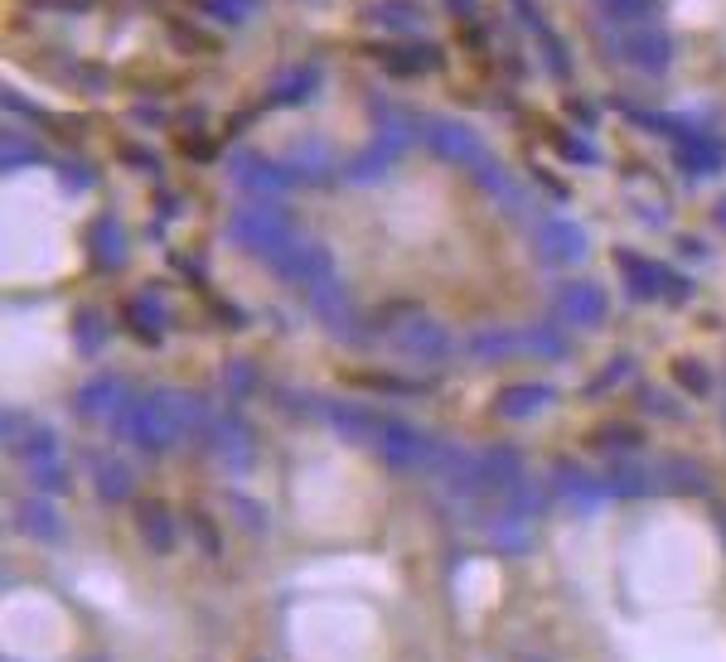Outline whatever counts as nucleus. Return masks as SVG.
I'll use <instances>...</instances> for the list:
<instances>
[{
	"instance_id": "obj_1",
	"label": "nucleus",
	"mask_w": 726,
	"mask_h": 662,
	"mask_svg": "<svg viewBox=\"0 0 726 662\" xmlns=\"http://www.w3.org/2000/svg\"><path fill=\"white\" fill-rule=\"evenodd\" d=\"M228 237L243 251H257V257L276 261L296 242V228H290V214L276 198H247V204H237L228 214Z\"/></svg>"
},
{
	"instance_id": "obj_2",
	"label": "nucleus",
	"mask_w": 726,
	"mask_h": 662,
	"mask_svg": "<svg viewBox=\"0 0 726 662\" xmlns=\"http://www.w3.org/2000/svg\"><path fill=\"white\" fill-rule=\"evenodd\" d=\"M374 449L392 474H421V469H431V459H436L431 435L421 426H412V421H398V416H382V431H378Z\"/></svg>"
},
{
	"instance_id": "obj_3",
	"label": "nucleus",
	"mask_w": 726,
	"mask_h": 662,
	"mask_svg": "<svg viewBox=\"0 0 726 662\" xmlns=\"http://www.w3.org/2000/svg\"><path fill=\"white\" fill-rule=\"evenodd\" d=\"M615 267L625 271V286L635 300H658V296H673V300H688L693 286L688 276H673L668 267H658L650 257H635V251H615Z\"/></svg>"
},
{
	"instance_id": "obj_4",
	"label": "nucleus",
	"mask_w": 726,
	"mask_h": 662,
	"mask_svg": "<svg viewBox=\"0 0 726 662\" xmlns=\"http://www.w3.org/2000/svg\"><path fill=\"white\" fill-rule=\"evenodd\" d=\"M204 445H208V455H214L223 469H233V474H243L247 465H253V455H257L253 431H247L243 416H233V412H214V416H208Z\"/></svg>"
},
{
	"instance_id": "obj_5",
	"label": "nucleus",
	"mask_w": 726,
	"mask_h": 662,
	"mask_svg": "<svg viewBox=\"0 0 726 662\" xmlns=\"http://www.w3.org/2000/svg\"><path fill=\"white\" fill-rule=\"evenodd\" d=\"M392 349L407 353L412 363H446L451 359V329L431 314H417V320H402L392 329Z\"/></svg>"
},
{
	"instance_id": "obj_6",
	"label": "nucleus",
	"mask_w": 726,
	"mask_h": 662,
	"mask_svg": "<svg viewBox=\"0 0 726 662\" xmlns=\"http://www.w3.org/2000/svg\"><path fill=\"white\" fill-rule=\"evenodd\" d=\"M276 267V276H282L286 286H320V281H329L335 276V257H329V247L325 242H310V237H296L282 257L272 261Z\"/></svg>"
},
{
	"instance_id": "obj_7",
	"label": "nucleus",
	"mask_w": 726,
	"mask_h": 662,
	"mask_svg": "<svg viewBox=\"0 0 726 662\" xmlns=\"http://www.w3.org/2000/svg\"><path fill=\"white\" fill-rule=\"evenodd\" d=\"M552 314L558 324H572V329H591L605 320V290L596 281H562L552 290Z\"/></svg>"
},
{
	"instance_id": "obj_8",
	"label": "nucleus",
	"mask_w": 726,
	"mask_h": 662,
	"mask_svg": "<svg viewBox=\"0 0 726 662\" xmlns=\"http://www.w3.org/2000/svg\"><path fill=\"white\" fill-rule=\"evenodd\" d=\"M427 145H431L436 155H441L446 165H466L470 175H474V169H480L484 161H490L484 141L474 136L466 122H431V126H427Z\"/></svg>"
},
{
	"instance_id": "obj_9",
	"label": "nucleus",
	"mask_w": 726,
	"mask_h": 662,
	"mask_svg": "<svg viewBox=\"0 0 726 662\" xmlns=\"http://www.w3.org/2000/svg\"><path fill=\"white\" fill-rule=\"evenodd\" d=\"M552 494H558L576 518H591V513L601 508V498H611L601 474H586L581 465H572V459H562V465L552 469Z\"/></svg>"
},
{
	"instance_id": "obj_10",
	"label": "nucleus",
	"mask_w": 726,
	"mask_h": 662,
	"mask_svg": "<svg viewBox=\"0 0 726 662\" xmlns=\"http://www.w3.org/2000/svg\"><path fill=\"white\" fill-rule=\"evenodd\" d=\"M310 310L320 314V324L329 329L335 339H354L359 334V314H354V296H349V286L339 281V276H329V281H320L310 290Z\"/></svg>"
},
{
	"instance_id": "obj_11",
	"label": "nucleus",
	"mask_w": 726,
	"mask_h": 662,
	"mask_svg": "<svg viewBox=\"0 0 726 662\" xmlns=\"http://www.w3.org/2000/svg\"><path fill=\"white\" fill-rule=\"evenodd\" d=\"M320 416H325V426L335 431L339 441H349V445H368V441H378V431H382V416L368 412L364 402H349V396H339V402H325Z\"/></svg>"
},
{
	"instance_id": "obj_12",
	"label": "nucleus",
	"mask_w": 726,
	"mask_h": 662,
	"mask_svg": "<svg viewBox=\"0 0 726 662\" xmlns=\"http://www.w3.org/2000/svg\"><path fill=\"white\" fill-rule=\"evenodd\" d=\"M233 184H237L243 194H253V198H276V194L290 189V175H286V165L267 161V155L243 151V155L233 161Z\"/></svg>"
},
{
	"instance_id": "obj_13",
	"label": "nucleus",
	"mask_w": 726,
	"mask_h": 662,
	"mask_svg": "<svg viewBox=\"0 0 726 662\" xmlns=\"http://www.w3.org/2000/svg\"><path fill=\"white\" fill-rule=\"evenodd\" d=\"M586 232L576 228V223H566V218H552L538 228V257L548 261V267H576V261H586Z\"/></svg>"
},
{
	"instance_id": "obj_14",
	"label": "nucleus",
	"mask_w": 726,
	"mask_h": 662,
	"mask_svg": "<svg viewBox=\"0 0 726 662\" xmlns=\"http://www.w3.org/2000/svg\"><path fill=\"white\" fill-rule=\"evenodd\" d=\"M126 406V387H122V377H112V373H102V377H88L83 387H78V402H73V412L88 421V426H98V421H116V412Z\"/></svg>"
},
{
	"instance_id": "obj_15",
	"label": "nucleus",
	"mask_w": 726,
	"mask_h": 662,
	"mask_svg": "<svg viewBox=\"0 0 726 662\" xmlns=\"http://www.w3.org/2000/svg\"><path fill=\"white\" fill-rule=\"evenodd\" d=\"M136 537L151 556H175L180 547V518L165 508V503H136Z\"/></svg>"
},
{
	"instance_id": "obj_16",
	"label": "nucleus",
	"mask_w": 726,
	"mask_h": 662,
	"mask_svg": "<svg viewBox=\"0 0 726 662\" xmlns=\"http://www.w3.org/2000/svg\"><path fill=\"white\" fill-rule=\"evenodd\" d=\"M16 527L24 537H34V541H44V547H59L63 537H69V527H63V513H59V503L54 498H24L20 508H16Z\"/></svg>"
},
{
	"instance_id": "obj_17",
	"label": "nucleus",
	"mask_w": 726,
	"mask_h": 662,
	"mask_svg": "<svg viewBox=\"0 0 726 662\" xmlns=\"http://www.w3.org/2000/svg\"><path fill=\"white\" fill-rule=\"evenodd\" d=\"M474 184H480V189L490 194V198H494L499 208H504L509 218H528V214H533V198H528V189H523V184L509 175V169H499L494 161H484L480 169H474Z\"/></svg>"
},
{
	"instance_id": "obj_18",
	"label": "nucleus",
	"mask_w": 726,
	"mask_h": 662,
	"mask_svg": "<svg viewBox=\"0 0 726 662\" xmlns=\"http://www.w3.org/2000/svg\"><path fill=\"white\" fill-rule=\"evenodd\" d=\"M523 455L513 445H490L480 455V494H494V498H504L513 484L523 479Z\"/></svg>"
},
{
	"instance_id": "obj_19",
	"label": "nucleus",
	"mask_w": 726,
	"mask_h": 662,
	"mask_svg": "<svg viewBox=\"0 0 726 662\" xmlns=\"http://www.w3.org/2000/svg\"><path fill=\"white\" fill-rule=\"evenodd\" d=\"M601 479H605V494H611V498L664 494V484H658V465H640V459H620V465H611Z\"/></svg>"
},
{
	"instance_id": "obj_20",
	"label": "nucleus",
	"mask_w": 726,
	"mask_h": 662,
	"mask_svg": "<svg viewBox=\"0 0 726 662\" xmlns=\"http://www.w3.org/2000/svg\"><path fill=\"white\" fill-rule=\"evenodd\" d=\"M552 402H558V392H552L548 382H519V387H504V392H499L494 416H504V421H528V416L548 412Z\"/></svg>"
},
{
	"instance_id": "obj_21",
	"label": "nucleus",
	"mask_w": 726,
	"mask_h": 662,
	"mask_svg": "<svg viewBox=\"0 0 726 662\" xmlns=\"http://www.w3.org/2000/svg\"><path fill=\"white\" fill-rule=\"evenodd\" d=\"M480 527H484V537H490V547H494V551H504V556H523V551H533V523H528V518H513L509 508H494Z\"/></svg>"
},
{
	"instance_id": "obj_22",
	"label": "nucleus",
	"mask_w": 726,
	"mask_h": 662,
	"mask_svg": "<svg viewBox=\"0 0 726 662\" xmlns=\"http://www.w3.org/2000/svg\"><path fill=\"white\" fill-rule=\"evenodd\" d=\"M92 488H98L102 503H131L136 498V474H131L126 459L98 455L92 459Z\"/></svg>"
},
{
	"instance_id": "obj_23",
	"label": "nucleus",
	"mask_w": 726,
	"mask_h": 662,
	"mask_svg": "<svg viewBox=\"0 0 726 662\" xmlns=\"http://www.w3.org/2000/svg\"><path fill=\"white\" fill-rule=\"evenodd\" d=\"M658 484H664V494L703 498L707 494V469L688 455H668V459H658Z\"/></svg>"
},
{
	"instance_id": "obj_24",
	"label": "nucleus",
	"mask_w": 726,
	"mask_h": 662,
	"mask_svg": "<svg viewBox=\"0 0 726 662\" xmlns=\"http://www.w3.org/2000/svg\"><path fill=\"white\" fill-rule=\"evenodd\" d=\"M88 251H92V261H98L102 271H116L126 261V228L112 214H102L88 232Z\"/></svg>"
},
{
	"instance_id": "obj_25",
	"label": "nucleus",
	"mask_w": 726,
	"mask_h": 662,
	"mask_svg": "<svg viewBox=\"0 0 726 662\" xmlns=\"http://www.w3.org/2000/svg\"><path fill=\"white\" fill-rule=\"evenodd\" d=\"M402 136H382V131H378V136H374V145H368V151L359 155V161H354L349 165V179H382V175H388V169L392 165H398L402 161Z\"/></svg>"
},
{
	"instance_id": "obj_26",
	"label": "nucleus",
	"mask_w": 726,
	"mask_h": 662,
	"mask_svg": "<svg viewBox=\"0 0 726 662\" xmlns=\"http://www.w3.org/2000/svg\"><path fill=\"white\" fill-rule=\"evenodd\" d=\"M566 334H562V324H552V320H538V324H528L519 329V353H528V359H543V363H558L566 359Z\"/></svg>"
},
{
	"instance_id": "obj_27",
	"label": "nucleus",
	"mask_w": 726,
	"mask_h": 662,
	"mask_svg": "<svg viewBox=\"0 0 726 662\" xmlns=\"http://www.w3.org/2000/svg\"><path fill=\"white\" fill-rule=\"evenodd\" d=\"M620 44H625V59L635 63V69H644V73H664L668 69L673 49H668V39L658 30H630Z\"/></svg>"
},
{
	"instance_id": "obj_28",
	"label": "nucleus",
	"mask_w": 726,
	"mask_h": 662,
	"mask_svg": "<svg viewBox=\"0 0 726 662\" xmlns=\"http://www.w3.org/2000/svg\"><path fill=\"white\" fill-rule=\"evenodd\" d=\"M499 503H504V508L513 513V518L538 523V518H548V503H552V494H548V484H538L533 474H523V479L513 484V488H509V494L499 498Z\"/></svg>"
},
{
	"instance_id": "obj_29",
	"label": "nucleus",
	"mask_w": 726,
	"mask_h": 662,
	"mask_svg": "<svg viewBox=\"0 0 726 662\" xmlns=\"http://www.w3.org/2000/svg\"><path fill=\"white\" fill-rule=\"evenodd\" d=\"M329 169H335V155L325 151V145H296V151L286 155V175H290V184H320V179H329Z\"/></svg>"
},
{
	"instance_id": "obj_30",
	"label": "nucleus",
	"mask_w": 726,
	"mask_h": 662,
	"mask_svg": "<svg viewBox=\"0 0 726 662\" xmlns=\"http://www.w3.org/2000/svg\"><path fill=\"white\" fill-rule=\"evenodd\" d=\"M470 359H480V363H509L513 353H519V329H474L470 334Z\"/></svg>"
},
{
	"instance_id": "obj_31",
	"label": "nucleus",
	"mask_w": 726,
	"mask_h": 662,
	"mask_svg": "<svg viewBox=\"0 0 726 662\" xmlns=\"http://www.w3.org/2000/svg\"><path fill=\"white\" fill-rule=\"evenodd\" d=\"M678 161L693 169V175H712V169H722V145L703 136V131H688V136L678 141Z\"/></svg>"
},
{
	"instance_id": "obj_32",
	"label": "nucleus",
	"mask_w": 726,
	"mask_h": 662,
	"mask_svg": "<svg viewBox=\"0 0 726 662\" xmlns=\"http://www.w3.org/2000/svg\"><path fill=\"white\" fill-rule=\"evenodd\" d=\"M126 314H131V329H141L145 339H161L165 334V304L155 290H141L136 300H126Z\"/></svg>"
},
{
	"instance_id": "obj_33",
	"label": "nucleus",
	"mask_w": 726,
	"mask_h": 662,
	"mask_svg": "<svg viewBox=\"0 0 726 662\" xmlns=\"http://www.w3.org/2000/svg\"><path fill=\"white\" fill-rule=\"evenodd\" d=\"M20 459H24V469H34V465H54V459H63V441H59L54 431L34 426V431L20 441Z\"/></svg>"
},
{
	"instance_id": "obj_34",
	"label": "nucleus",
	"mask_w": 726,
	"mask_h": 662,
	"mask_svg": "<svg viewBox=\"0 0 726 662\" xmlns=\"http://www.w3.org/2000/svg\"><path fill=\"white\" fill-rule=\"evenodd\" d=\"M102 343H108V320H102V314H92V310H83L73 320V349L83 353V359H98Z\"/></svg>"
},
{
	"instance_id": "obj_35",
	"label": "nucleus",
	"mask_w": 726,
	"mask_h": 662,
	"mask_svg": "<svg viewBox=\"0 0 726 662\" xmlns=\"http://www.w3.org/2000/svg\"><path fill=\"white\" fill-rule=\"evenodd\" d=\"M374 24L378 30H417L421 24V10L417 6H407V0H382V6L374 10Z\"/></svg>"
},
{
	"instance_id": "obj_36",
	"label": "nucleus",
	"mask_w": 726,
	"mask_h": 662,
	"mask_svg": "<svg viewBox=\"0 0 726 662\" xmlns=\"http://www.w3.org/2000/svg\"><path fill=\"white\" fill-rule=\"evenodd\" d=\"M30 484H34L44 498H59V494H69L73 474H69V465H63V459H54V465H34V469H30Z\"/></svg>"
},
{
	"instance_id": "obj_37",
	"label": "nucleus",
	"mask_w": 726,
	"mask_h": 662,
	"mask_svg": "<svg viewBox=\"0 0 726 662\" xmlns=\"http://www.w3.org/2000/svg\"><path fill=\"white\" fill-rule=\"evenodd\" d=\"M315 83H320V69H296L282 87L272 92V102H306L310 92H315Z\"/></svg>"
},
{
	"instance_id": "obj_38",
	"label": "nucleus",
	"mask_w": 726,
	"mask_h": 662,
	"mask_svg": "<svg viewBox=\"0 0 726 662\" xmlns=\"http://www.w3.org/2000/svg\"><path fill=\"white\" fill-rule=\"evenodd\" d=\"M223 387H228V402H247L253 387H257L253 363H228V368H223Z\"/></svg>"
},
{
	"instance_id": "obj_39",
	"label": "nucleus",
	"mask_w": 726,
	"mask_h": 662,
	"mask_svg": "<svg viewBox=\"0 0 726 662\" xmlns=\"http://www.w3.org/2000/svg\"><path fill=\"white\" fill-rule=\"evenodd\" d=\"M228 503L237 508V523H243L247 532H257V537H262V532H267V527H272V523H267V508H262L257 498H247V494H233Z\"/></svg>"
},
{
	"instance_id": "obj_40",
	"label": "nucleus",
	"mask_w": 726,
	"mask_h": 662,
	"mask_svg": "<svg viewBox=\"0 0 726 662\" xmlns=\"http://www.w3.org/2000/svg\"><path fill=\"white\" fill-rule=\"evenodd\" d=\"M388 69H392V73H427V69H436V54H431L427 44H412L407 54H392Z\"/></svg>"
},
{
	"instance_id": "obj_41",
	"label": "nucleus",
	"mask_w": 726,
	"mask_h": 662,
	"mask_svg": "<svg viewBox=\"0 0 726 662\" xmlns=\"http://www.w3.org/2000/svg\"><path fill=\"white\" fill-rule=\"evenodd\" d=\"M601 6H605V15H615V20H644V15H654L658 0H601Z\"/></svg>"
},
{
	"instance_id": "obj_42",
	"label": "nucleus",
	"mask_w": 726,
	"mask_h": 662,
	"mask_svg": "<svg viewBox=\"0 0 726 662\" xmlns=\"http://www.w3.org/2000/svg\"><path fill=\"white\" fill-rule=\"evenodd\" d=\"M596 445L601 449H640V431L635 426H605V431H596Z\"/></svg>"
},
{
	"instance_id": "obj_43",
	"label": "nucleus",
	"mask_w": 726,
	"mask_h": 662,
	"mask_svg": "<svg viewBox=\"0 0 726 662\" xmlns=\"http://www.w3.org/2000/svg\"><path fill=\"white\" fill-rule=\"evenodd\" d=\"M190 527H194V537H200V551H204V556H223V537H218V527L208 523L204 513H194Z\"/></svg>"
},
{
	"instance_id": "obj_44",
	"label": "nucleus",
	"mask_w": 726,
	"mask_h": 662,
	"mask_svg": "<svg viewBox=\"0 0 726 662\" xmlns=\"http://www.w3.org/2000/svg\"><path fill=\"white\" fill-rule=\"evenodd\" d=\"M673 377H678V382H683V387H688L693 396H707V387H712L707 373H703V368H697L693 359H683L678 368H673Z\"/></svg>"
},
{
	"instance_id": "obj_45",
	"label": "nucleus",
	"mask_w": 726,
	"mask_h": 662,
	"mask_svg": "<svg viewBox=\"0 0 726 662\" xmlns=\"http://www.w3.org/2000/svg\"><path fill=\"white\" fill-rule=\"evenodd\" d=\"M208 10L223 15V20H243L247 10H253V0H208Z\"/></svg>"
},
{
	"instance_id": "obj_46",
	"label": "nucleus",
	"mask_w": 726,
	"mask_h": 662,
	"mask_svg": "<svg viewBox=\"0 0 726 662\" xmlns=\"http://www.w3.org/2000/svg\"><path fill=\"white\" fill-rule=\"evenodd\" d=\"M20 161H34V145H16V136L6 141V169H20Z\"/></svg>"
},
{
	"instance_id": "obj_47",
	"label": "nucleus",
	"mask_w": 726,
	"mask_h": 662,
	"mask_svg": "<svg viewBox=\"0 0 726 662\" xmlns=\"http://www.w3.org/2000/svg\"><path fill=\"white\" fill-rule=\"evenodd\" d=\"M558 145H562L566 155H572V161H581V165H591V161H596V151H591V145H581V141H572V136H562Z\"/></svg>"
},
{
	"instance_id": "obj_48",
	"label": "nucleus",
	"mask_w": 726,
	"mask_h": 662,
	"mask_svg": "<svg viewBox=\"0 0 726 662\" xmlns=\"http://www.w3.org/2000/svg\"><path fill=\"white\" fill-rule=\"evenodd\" d=\"M644 406H650L654 416H678V406L664 402V392H644Z\"/></svg>"
},
{
	"instance_id": "obj_49",
	"label": "nucleus",
	"mask_w": 726,
	"mask_h": 662,
	"mask_svg": "<svg viewBox=\"0 0 726 662\" xmlns=\"http://www.w3.org/2000/svg\"><path fill=\"white\" fill-rule=\"evenodd\" d=\"M717 532H722V547H726V508H717Z\"/></svg>"
},
{
	"instance_id": "obj_50",
	"label": "nucleus",
	"mask_w": 726,
	"mask_h": 662,
	"mask_svg": "<svg viewBox=\"0 0 726 662\" xmlns=\"http://www.w3.org/2000/svg\"><path fill=\"white\" fill-rule=\"evenodd\" d=\"M717 223H722V228H726V204H717Z\"/></svg>"
},
{
	"instance_id": "obj_51",
	"label": "nucleus",
	"mask_w": 726,
	"mask_h": 662,
	"mask_svg": "<svg viewBox=\"0 0 726 662\" xmlns=\"http://www.w3.org/2000/svg\"><path fill=\"white\" fill-rule=\"evenodd\" d=\"M722 412H726V406H722Z\"/></svg>"
}]
</instances>
